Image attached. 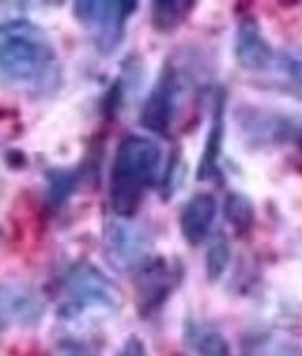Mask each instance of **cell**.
<instances>
[{
  "instance_id": "cell-1",
  "label": "cell",
  "mask_w": 302,
  "mask_h": 356,
  "mask_svg": "<svg viewBox=\"0 0 302 356\" xmlns=\"http://www.w3.org/2000/svg\"><path fill=\"white\" fill-rule=\"evenodd\" d=\"M163 149L144 136H126L117 147L110 175V205L119 219H133L146 189L158 179Z\"/></svg>"
},
{
  "instance_id": "cell-2",
  "label": "cell",
  "mask_w": 302,
  "mask_h": 356,
  "mask_svg": "<svg viewBox=\"0 0 302 356\" xmlns=\"http://www.w3.org/2000/svg\"><path fill=\"white\" fill-rule=\"evenodd\" d=\"M0 72L26 86H44L53 79L56 51L40 26L26 19L0 24Z\"/></svg>"
},
{
  "instance_id": "cell-3",
  "label": "cell",
  "mask_w": 302,
  "mask_h": 356,
  "mask_svg": "<svg viewBox=\"0 0 302 356\" xmlns=\"http://www.w3.org/2000/svg\"><path fill=\"white\" fill-rule=\"evenodd\" d=\"M137 10V3L126 0H82L72 5V15L79 26L93 38L103 54H112L124 40L126 22Z\"/></svg>"
},
{
  "instance_id": "cell-4",
  "label": "cell",
  "mask_w": 302,
  "mask_h": 356,
  "mask_svg": "<svg viewBox=\"0 0 302 356\" xmlns=\"http://www.w3.org/2000/svg\"><path fill=\"white\" fill-rule=\"evenodd\" d=\"M121 298L110 277H105L96 266L79 264L68 277V303L65 312L82 314L89 310L114 312Z\"/></svg>"
},
{
  "instance_id": "cell-5",
  "label": "cell",
  "mask_w": 302,
  "mask_h": 356,
  "mask_svg": "<svg viewBox=\"0 0 302 356\" xmlns=\"http://www.w3.org/2000/svg\"><path fill=\"white\" fill-rule=\"evenodd\" d=\"M177 96H179V77L174 68L160 72L156 86L151 89L149 98L144 100L140 112V124L156 136H170L174 114H177Z\"/></svg>"
},
{
  "instance_id": "cell-6",
  "label": "cell",
  "mask_w": 302,
  "mask_h": 356,
  "mask_svg": "<svg viewBox=\"0 0 302 356\" xmlns=\"http://www.w3.org/2000/svg\"><path fill=\"white\" fill-rule=\"evenodd\" d=\"M105 250L117 268H133L146 259L149 238L140 226L131 224V219L117 217L105 226Z\"/></svg>"
},
{
  "instance_id": "cell-7",
  "label": "cell",
  "mask_w": 302,
  "mask_h": 356,
  "mask_svg": "<svg viewBox=\"0 0 302 356\" xmlns=\"http://www.w3.org/2000/svg\"><path fill=\"white\" fill-rule=\"evenodd\" d=\"M177 275L165 259H144L137 266V298L142 312H151L170 296Z\"/></svg>"
},
{
  "instance_id": "cell-8",
  "label": "cell",
  "mask_w": 302,
  "mask_h": 356,
  "mask_svg": "<svg viewBox=\"0 0 302 356\" xmlns=\"http://www.w3.org/2000/svg\"><path fill=\"white\" fill-rule=\"evenodd\" d=\"M235 58L244 70L251 72H263L270 70L277 63L270 42L263 38L258 24L253 19H244L240 24L237 38H235Z\"/></svg>"
},
{
  "instance_id": "cell-9",
  "label": "cell",
  "mask_w": 302,
  "mask_h": 356,
  "mask_svg": "<svg viewBox=\"0 0 302 356\" xmlns=\"http://www.w3.org/2000/svg\"><path fill=\"white\" fill-rule=\"evenodd\" d=\"M217 212L219 205L212 193H196L186 200V205L179 212V228L186 243L193 247L205 243L214 226V219H217Z\"/></svg>"
},
{
  "instance_id": "cell-10",
  "label": "cell",
  "mask_w": 302,
  "mask_h": 356,
  "mask_svg": "<svg viewBox=\"0 0 302 356\" xmlns=\"http://www.w3.org/2000/svg\"><path fill=\"white\" fill-rule=\"evenodd\" d=\"M224 136H226V96L221 93L212 114V126L210 133H207L203 156H200L198 179H205L207 182V179L219 177V159H221V149H224Z\"/></svg>"
},
{
  "instance_id": "cell-11",
  "label": "cell",
  "mask_w": 302,
  "mask_h": 356,
  "mask_svg": "<svg viewBox=\"0 0 302 356\" xmlns=\"http://www.w3.org/2000/svg\"><path fill=\"white\" fill-rule=\"evenodd\" d=\"M224 214H226L228 224H230L237 233L249 231V228L253 226V217H256V212H253V203L244 196V193H237V191H230L226 196Z\"/></svg>"
},
{
  "instance_id": "cell-12",
  "label": "cell",
  "mask_w": 302,
  "mask_h": 356,
  "mask_svg": "<svg viewBox=\"0 0 302 356\" xmlns=\"http://www.w3.org/2000/svg\"><path fill=\"white\" fill-rule=\"evenodd\" d=\"M193 3H153L151 5V24L158 33H170L189 17Z\"/></svg>"
},
{
  "instance_id": "cell-13",
  "label": "cell",
  "mask_w": 302,
  "mask_h": 356,
  "mask_svg": "<svg viewBox=\"0 0 302 356\" xmlns=\"http://www.w3.org/2000/svg\"><path fill=\"white\" fill-rule=\"evenodd\" d=\"M193 349H196V356H230V347H228L226 338L217 331L198 333Z\"/></svg>"
},
{
  "instance_id": "cell-14",
  "label": "cell",
  "mask_w": 302,
  "mask_h": 356,
  "mask_svg": "<svg viewBox=\"0 0 302 356\" xmlns=\"http://www.w3.org/2000/svg\"><path fill=\"white\" fill-rule=\"evenodd\" d=\"M75 186H77L75 172H70V170L49 172V196L53 203H65Z\"/></svg>"
},
{
  "instance_id": "cell-15",
  "label": "cell",
  "mask_w": 302,
  "mask_h": 356,
  "mask_svg": "<svg viewBox=\"0 0 302 356\" xmlns=\"http://www.w3.org/2000/svg\"><path fill=\"white\" fill-rule=\"evenodd\" d=\"M228 261H230V247H228L226 240L212 243L210 252H207V275H210V280H219L226 273Z\"/></svg>"
},
{
  "instance_id": "cell-16",
  "label": "cell",
  "mask_w": 302,
  "mask_h": 356,
  "mask_svg": "<svg viewBox=\"0 0 302 356\" xmlns=\"http://www.w3.org/2000/svg\"><path fill=\"white\" fill-rule=\"evenodd\" d=\"M53 356H98V352L89 345V342L68 338V340L58 342L56 349H53Z\"/></svg>"
},
{
  "instance_id": "cell-17",
  "label": "cell",
  "mask_w": 302,
  "mask_h": 356,
  "mask_svg": "<svg viewBox=\"0 0 302 356\" xmlns=\"http://www.w3.org/2000/svg\"><path fill=\"white\" fill-rule=\"evenodd\" d=\"M117 356H149V354H146V347H144L142 340H140V338H128V340L124 342V347L119 349Z\"/></svg>"
},
{
  "instance_id": "cell-18",
  "label": "cell",
  "mask_w": 302,
  "mask_h": 356,
  "mask_svg": "<svg viewBox=\"0 0 302 356\" xmlns=\"http://www.w3.org/2000/svg\"><path fill=\"white\" fill-rule=\"evenodd\" d=\"M272 356H302L300 345H291V342H281L272 349Z\"/></svg>"
},
{
  "instance_id": "cell-19",
  "label": "cell",
  "mask_w": 302,
  "mask_h": 356,
  "mask_svg": "<svg viewBox=\"0 0 302 356\" xmlns=\"http://www.w3.org/2000/svg\"><path fill=\"white\" fill-rule=\"evenodd\" d=\"M0 326H3V314H0Z\"/></svg>"
},
{
  "instance_id": "cell-20",
  "label": "cell",
  "mask_w": 302,
  "mask_h": 356,
  "mask_svg": "<svg viewBox=\"0 0 302 356\" xmlns=\"http://www.w3.org/2000/svg\"><path fill=\"white\" fill-rule=\"evenodd\" d=\"M300 147H302V138H300Z\"/></svg>"
}]
</instances>
